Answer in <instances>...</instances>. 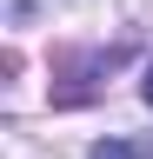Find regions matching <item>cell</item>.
I'll use <instances>...</instances> for the list:
<instances>
[{"label": "cell", "instance_id": "6da1fadb", "mask_svg": "<svg viewBox=\"0 0 153 159\" xmlns=\"http://www.w3.org/2000/svg\"><path fill=\"white\" fill-rule=\"evenodd\" d=\"M93 159H133V146H127V139H100V146H93Z\"/></svg>", "mask_w": 153, "mask_h": 159}, {"label": "cell", "instance_id": "7a4b0ae2", "mask_svg": "<svg viewBox=\"0 0 153 159\" xmlns=\"http://www.w3.org/2000/svg\"><path fill=\"white\" fill-rule=\"evenodd\" d=\"M140 93H146V106H153V66H146V86H140Z\"/></svg>", "mask_w": 153, "mask_h": 159}]
</instances>
